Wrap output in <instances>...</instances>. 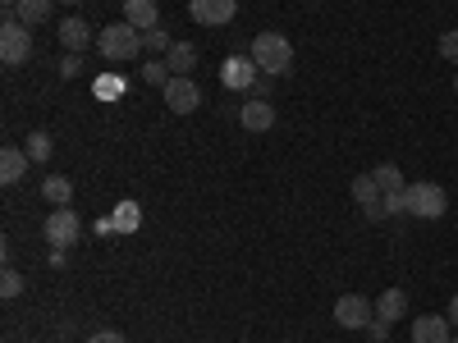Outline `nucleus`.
Here are the masks:
<instances>
[{
  "instance_id": "obj_1",
  "label": "nucleus",
  "mask_w": 458,
  "mask_h": 343,
  "mask_svg": "<svg viewBox=\"0 0 458 343\" xmlns=\"http://www.w3.org/2000/svg\"><path fill=\"white\" fill-rule=\"evenodd\" d=\"M252 64L266 73V79H280V73L293 69V46L284 32H257L252 37Z\"/></svg>"
},
{
  "instance_id": "obj_2",
  "label": "nucleus",
  "mask_w": 458,
  "mask_h": 343,
  "mask_svg": "<svg viewBox=\"0 0 458 343\" xmlns=\"http://www.w3.org/2000/svg\"><path fill=\"white\" fill-rule=\"evenodd\" d=\"M97 46H101V55L110 60V64H129V60H138V51H142V32L133 28V23H106L101 28V37H97Z\"/></svg>"
},
{
  "instance_id": "obj_3",
  "label": "nucleus",
  "mask_w": 458,
  "mask_h": 343,
  "mask_svg": "<svg viewBox=\"0 0 458 343\" xmlns=\"http://www.w3.org/2000/svg\"><path fill=\"white\" fill-rule=\"evenodd\" d=\"M408 215H422V220H440L449 211V193L440 183H408Z\"/></svg>"
},
{
  "instance_id": "obj_4",
  "label": "nucleus",
  "mask_w": 458,
  "mask_h": 343,
  "mask_svg": "<svg viewBox=\"0 0 458 343\" xmlns=\"http://www.w3.org/2000/svg\"><path fill=\"white\" fill-rule=\"evenodd\" d=\"M42 234H47V243L51 247H73L79 243V234H83V220H79V211H69V206H55L51 215H47V224H42Z\"/></svg>"
},
{
  "instance_id": "obj_5",
  "label": "nucleus",
  "mask_w": 458,
  "mask_h": 343,
  "mask_svg": "<svg viewBox=\"0 0 458 343\" xmlns=\"http://www.w3.org/2000/svg\"><path fill=\"white\" fill-rule=\"evenodd\" d=\"M32 55V28L23 19H5L0 23V60L5 64H23Z\"/></svg>"
},
{
  "instance_id": "obj_6",
  "label": "nucleus",
  "mask_w": 458,
  "mask_h": 343,
  "mask_svg": "<svg viewBox=\"0 0 458 343\" xmlns=\"http://www.w3.org/2000/svg\"><path fill=\"white\" fill-rule=\"evenodd\" d=\"M335 321H339L344 330H367V325L376 321V302L362 297V293H344V297L335 302Z\"/></svg>"
},
{
  "instance_id": "obj_7",
  "label": "nucleus",
  "mask_w": 458,
  "mask_h": 343,
  "mask_svg": "<svg viewBox=\"0 0 458 343\" xmlns=\"http://www.w3.org/2000/svg\"><path fill=\"white\" fill-rule=\"evenodd\" d=\"M161 96H165V105H170L174 114H193V110L202 105V88H198L193 79H183V73H174V79L161 88Z\"/></svg>"
},
{
  "instance_id": "obj_8",
  "label": "nucleus",
  "mask_w": 458,
  "mask_h": 343,
  "mask_svg": "<svg viewBox=\"0 0 458 343\" xmlns=\"http://www.w3.org/2000/svg\"><path fill=\"white\" fill-rule=\"evenodd\" d=\"M188 14L198 28H225L239 14V0H188Z\"/></svg>"
},
{
  "instance_id": "obj_9",
  "label": "nucleus",
  "mask_w": 458,
  "mask_h": 343,
  "mask_svg": "<svg viewBox=\"0 0 458 343\" xmlns=\"http://www.w3.org/2000/svg\"><path fill=\"white\" fill-rule=\"evenodd\" d=\"M257 79H261V69H257L248 55H229V60L220 64V83L234 88V92H252Z\"/></svg>"
},
{
  "instance_id": "obj_10",
  "label": "nucleus",
  "mask_w": 458,
  "mask_h": 343,
  "mask_svg": "<svg viewBox=\"0 0 458 343\" xmlns=\"http://www.w3.org/2000/svg\"><path fill=\"white\" fill-rule=\"evenodd\" d=\"M239 124H243L248 133H271V129H276V105H271V101H243Z\"/></svg>"
},
{
  "instance_id": "obj_11",
  "label": "nucleus",
  "mask_w": 458,
  "mask_h": 343,
  "mask_svg": "<svg viewBox=\"0 0 458 343\" xmlns=\"http://www.w3.org/2000/svg\"><path fill=\"white\" fill-rule=\"evenodd\" d=\"M380 197H386V193L376 188V179H371V174H358V179H353V202L362 206V215H367V220H386V211H380Z\"/></svg>"
},
{
  "instance_id": "obj_12",
  "label": "nucleus",
  "mask_w": 458,
  "mask_h": 343,
  "mask_svg": "<svg viewBox=\"0 0 458 343\" xmlns=\"http://www.w3.org/2000/svg\"><path fill=\"white\" fill-rule=\"evenodd\" d=\"M449 316H417L412 321V343H449Z\"/></svg>"
},
{
  "instance_id": "obj_13",
  "label": "nucleus",
  "mask_w": 458,
  "mask_h": 343,
  "mask_svg": "<svg viewBox=\"0 0 458 343\" xmlns=\"http://www.w3.org/2000/svg\"><path fill=\"white\" fill-rule=\"evenodd\" d=\"M161 19V5L157 0H124V23H133L138 32H151Z\"/></svg>"
},
{
  "instance_id": "obj_14",
  "label": "nucleus",
  "mask_w": 458,
  "mask_h": 343,
  "mask_svg": "<svg viewBox=\"0 0 458 343\" xmlns=\"http://www.w3.org/2000/svg\"><path fill=\"white\" fill-rule=\"evenodd\" d=\"M376 316L390 321V325L403 321V316H408V293H403V289H386V293L376 297Z\"/></svg>"
},
{
  "instance_id": "obj_15",
  "label": "nucleus",
  "mask_w": 458,
  "mask_h": 343,
  "mask_svg": "<svg viewBox=\"0 0 458 343\" xmlns=\"http://www.w3.org/2000/svg\"><path fill=\"white\" fill-rule=\"evenodd\" d=\"M60 42L79 55L83 46H92V23H88V19H64V23H60Z\"/></svg>"
},
{
  "instance_id": "obj_16",
  "label": "nucleus",
  "mask_w": 458,
  "mask_h": 343,
  "mask_svg": "<svg viewBox=\"0 0 458 343\" xmlns=\"http://www.w3.org/2000/svg\"><path fill=\"white\" fill-rule=\"evenodd\" d=\"M23 174H28V151L5 146V151H0V183H19Z\"/></svg>"
},
{
  "instance_id": "obj_17",
  "label": "nucleus",
  "mask_w": 458,
  "mask_h": 343,
  "mask_svg": "<svg viewBox=\"0 0 458 343\" xmlns=\"http://www.w3.org/2000/svg\"><path fill=\"white\" fill-rule=\"evenodd\" d=\"M165 64H170V73H183V79H188V73L198 69V46L193 42H174L165 51Z\"/></svg>"
},
{
  "instance_id": "obj_18",
  "label": "nucleus",
  "mask_w": 458,
  "mask_h": 343,
  "mask_svg": "<svg viewBox=\"0 0 458 343\" xmlns=\"http://www.w3.org/2000/svg\"><path fill=\"white\" fill-rule=\"evenodd\" d=\"M42 197H47L51 206H69V202H73V183H69L64 174H51V179L42 183Z\"/></svg>"
},
{
  "instance_id": "obj_19",
  "label": "nucleus",
  "mask_w": 458,
  "mask_h": 343,
  "mask_svg": "<svg viewBox=\"0 0 458 343\" xmlns=\"http://www.w3.org/2000/svg\"><path fill=\"white\" fill-rule=\"evenodd\" d=\"M51 10H55V0H19V19H23L28 28L47 23V19H51Z\"/></svg>"
},
{
  "instance_id": "obj_20",
  "label": "nucleus",
  "mask_w": 458,
  "mask_h": 343,
  "mask_svg": "<svg viewBox=\"0 0 458 343\" xmlns=\"http://www.w3.org/2000/svg\"><path fill=\"white\" fill-rule=\"evenodd\" d=\"M371 179H376V188H380V193H403V170L399 165H376L371 170Z\"/></svg>"
},
{
  "instance_id": "obj_21",
  "label": "nucleus",
  "mask_w": 458,
  "mask_h": 343,
  "mask_svg": "<svg viewBox=\"0 0 458 343\" xmlns=\"http://www.w3.org/2000/svg\"><path fill=\"white\" fill-rule=\"evenodd\" d=\"M51 151H55V146H51V133H42V129L28 133V161H32V165H47Z\"/></svg>"
},
{
  "instance_id": "obj_22",
  "label": "nucleus",
  "mask_w": 458,
  "mask_h": 343,
  "mask_svg": "<svg viewBox=\"0 0 458 343\" xmlns=\"http://www.w3.org/2000/svg\"><path fill=\"white\" fill-rule=\"evenodd\" d=\"M114 224H120V234H138L142 206H138V202H120V206H114Z\"/></svg>"
},
{
  "instance_id": "obj_23",
  "label": "nucleus",
  "mask_w": 458,
  "mask_h": 343,
  "mask_svg": "<svg viewBox=\"0 0 458 343\" xmlns=\"http://www.w3.org/2000/svg\"><path fill=\"white\" fill-rule=\"evenodd\" d=\"M174 79V73H170V64L165 60H147L142 64V83H151V88H165Z\"/></svg>"
},
{
  "instance_id": "obj_24",
  "label": "nucleus",
  "mask_w": 458,
  "mask_h": 343,
  "mask_svg": "<svg viewBox=\"0 0 458 343\" xmlns=\"http://www.w3.org/2000/svg\"><path fill=\"white\" fill-rule=\"evenodd\" d=\"M174 42H170V32L165 28H151V32H142V51H170Z\"/></svg>"
},
{
  "instance_id": "obj_25",
  "label": "nucleus",
  "mask_w": 458,
  "mask_h": 343,
  "mask_svg": "<svg viewBox=\"0 0 458 343\" xmlns=\"http://www.w3.org/2000/svg\"><path fill=\"white\" fill-rule=\"evenodd\" d=\"M0 293H5V297H19L23 293V275L14 271V265H5V275H0Z\"/></svg>"
},
{
  "instance_id": "obj_26",
  "label": "nucleus",
  "mask_w": 458,
  "mask_h": 343,
  "mask_svg": "<svg viewBox=\"0 0 458 343\" xmlns=\"http://www.w3.org/2000/svg\"><path fill=\"white\" fill-rule=\"evenodd\" d=\"M380 211L386 215H408V193H386L380 197Z\"/></svg>"
},
{
  "instance_id": "obj_27",
  "label": "nucleus",
  "mask_w": 458,
  "mask_h": 343,
  "mask_svg": "<svg viewBox=\"0 0 458 343\" xmlns=\"http://www.w3.org/2000/svg\"><path fill=\"white\" fill-rule=\"evenodd\" d=\"M440 55H445L449 64H458V28H449V32H440Z\"/></svg>"
},
{
  "instance_id": "obj_28",
  "label": "nucleus",
  "mask_w": 458,
  "mask_h": 343,
  "mask_svg": "<svg viewBox=\"0 0 458 343\" xmlns=\"http://www.w3.org/2000/svg\"><path fill=\"white\" fill-rule=\"evenodd\" d=\"M367 339H371V343H386V339H390V321H380V316H376V321L367 325Z\"/></svg>"
},
{
  "instance_id": "obj_29",
  "label": "nucleus",
  "mask_w": 458,
  "mask_h": 343,
  "mask_svg": "<svg viewBox=\"0 0 458 343\" xmlns=\"http://www.w3.org/2000/svg\"><path fill=\"white\" fill-rule=\"evenodd\" d=\"M79 69H83V60H79V55L69 51V55L60 60V79H79Z\"/></svg>"
},
{
  "instance_id": "obj_30",
  "label": "nucleus",
  "mask_w": 458,
  "mask_h": 343,
  "mask_svg": "<svg viewBox=\"0 0 458 343\" xmlns=\"http://www.w3.org/2000/svg\"><path fill=\"white\" fill-rule=\"evenodd\" d=\"M252 101H271V79H266V73H261V79L252 83V92H248Z\"/></svg>"
},
{
  "instance_id": "obj_31",
  "label": "nucleus",
  "mask_w": 458,
  "mask_h": 343,
  "mask_svg": "<svg viewBox=\"0 0 458 343\" xmlns=\"http://www.w3.org/2000/svg\"><path fill=\"white\" fill-rule=\"evenodd\" d=\"M88 343H129V339H124L120 330H97V334H92Z\"/></svg>"
},
{
  "instance_id": "obj_32",
  "label": "nucleus",
  "mask_w": 458,
  "mask_h": 343,
  "mask_svg": "<svg viewBox=\"0 0 458 343\" xmlns=\"http://www.w3.org/2000/svg\"><path fill=\"white\" fill-rule=\"evenodd\" d=\"M110 234H120V224H114V215H101L97 220V238H110Z\"/></svg>"
},
{
  "instance_id": "obj_33",
  "label": "nucleus",
  "mask_w": 458,
  "mask_h": 343,
  "mask_svg": "<svg viewBox=\"0 0 458 343\" xmlns=\"http://www.w3.org/2000/svg\"><path fill=\"white\" fill-rule=\"evenodd\" d=\"M445 316H449V325H458V293L449 297V312H445Z\"/></svg>"
},
{
  "instance_id": "obj_34",
  "label": "nucleus",
  "mask_w": 458,
  "mask_h": 343,
  "mask_svg": "<svg viewBox=\"0 0 458 343\" xmlns=\"http://www.w3.org/2000/svg\"><path fill=\"white\" fill-rule=\"evenodd\" d=\"M5 5H10V10H19V0H5Z\"/></svg>"
},
{
  "instance_id": "obj_35",
  "label": "nucleus",
  "mask_w": 458,
  "mask_h": 343,
  "mask_svg": "<svg viewBox=\"0 0 458 343\" xmlns=\"http://www.w3.org/2000/svg\"><path fill=\"white\" fill-rule=\"evenodd\" d=\"M64 5H79V0H64Z\"/></svg>"
},
{
  "instance_id": "obj_36",
  "label": "nucleus",
  "mask_w": 458,
  "mask_h": 343,
  "mask_svg": "<svg viewBox=\"0 0 458 343\" xmlns=\"http://www.w3.org/2000/svg\"><path fill=\"white\" fill-rule=\"evenodd\" d=\"M449 343H458V334H454V339H449Z\"/></svg>"
},
{
  "instance_id": "obj_37",
  "label": "nucleus",
  "mask_w": 458,
  "mask_h": 343,
  "mask_svg": "<svg viewBox=\"0 0 458 343\" xmlns=\"http://www.w3.org/2000/svg\"><path fill=\"white\" fill-rule=\"evenodd\" d=\"M454 92H458V79H454Z\"/></svg>"
}]
</instances>
